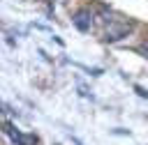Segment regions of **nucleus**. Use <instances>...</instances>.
<instances>
[{
    "mask_svg": "<svg viewBox=\"0 0 148 145\" xmlns=\"http://www.w3.org/2000/svg\"><path fill=\"white\" fill-rule=\"evenodd\" d=\"M5 133H7L16 145H35V143H37V136H23L12 122H5Z\"/></svg>",
    "mask_w": 148,
    "mask_h": 145,
    "instance_id": "obj_1",
    "label": "nucleus"
},
{
    "mask_svg": "<svg viewBox=\"0 0 148 145\" xmlns=\"http://www.w3.org/2000/svg\"><path fill=\"white\" fill-rule=\"evenodd\" d=\"M130 32H132L130 25H116V23H111V25L106 28V32H104V41H120V39H125Z\"/></svg>",
    "mask_w": 148,
    "mask_h": 145,
    "instance_id": "obj_2",
    "label": "nucleus"
},
{
    "mask_svg": "<svg viewBox=\"0 0 148 145\" xmlns=\"http://www.w3.org/2000/svg\"><path fill=\"white\" fill-rule=\"evenodd\" d=\"M72 23L76 25V30H81V32H88V30L92 28V14H90L88 9H79V12L72 16Z\"/></svg>",
    "mask_w": 148,
    "mask_h": 145,
    "instance_id": "obj_3",
    "label": "nucleus"
},
{
    "mask_svg": "<svg viewBox=\"0 0 148 145\" xmlns=\"http://www.w3.org/2000/svg\"><path fill=\"white\" fill-rule=\"evenodd\" d=\"M134 90H136V94H139V97H148V92H146V90H143V87H139V85H136V87H134Z\"/></svg>",
    "mask_w": 148,
    "mask_h": 145,
    "instance_id": "obj_4",
    "label": "nucleus"
}]
</instances>
